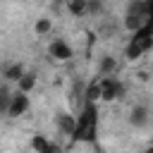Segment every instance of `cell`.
<instances>
[{"label":"cell","instance_id":"obj_5","mask_svg":"<svg viewBox=\"0 0 153 153\" xmlns=\"http://www.w3.org/2000/svg\"><path fill=\"white\" fill-rule=\"evenodd\" d=\"M22 74H24V67H22L19 62H14V65H7V67L2 69V76H5L7 81H17Z\"/></svg>","mask_w":153,"mask_h":153},{"label":"cell","instance_id":"obj_9","mask_svg":"<svg viewBox=\"0 0 153 153\" xmlns=\"http://www.w3.org/2000/svg\"><path fill=\"white\" fill-rule=\"evenodd\" d=\"M131 122L134 124H146L148 122V110L146 108H134L131 110Z\"/></svg>","mask_w":153,"mask_h":153},{"label":"cell","instance_id":"obj_8","mask_svg":"<svg viewBox=\"0 0 153 153\" xmlns=\"http://www.w3.org/2000/svg\"><path fill=\"white\" fill-rule=\"evenodd\" d=\"M86 5L88 0H67V10L72 14H86Z\"/></svg>","mask_w":153,"mask_h":153},{"label":"cell","instance_id":"obj_3","mask_svg":"<svg viewBox=\"0 0 153 153\" xmlns=\"http://www.w3.org/2000/svg\"><path fill=\"white\" fill-rule=\"evenodd\" d=\"M50 55H53L55 60H62V62H65V60H69V57H72V48H69L65 41H60V38H57V41H53V43H50Z\"/></svg>","mask_w":153,"mask_h":153},{"label":"cell","instance_id":"obj_6","mask_svg":"<svg viewBox=\"0 0 153 153\" xmlns=\"http://www.w3.org/2000/svg\"><path fill=\"white\" fill-rule=\"evenodd\" d=\"M115 69H117L115 57L105 55V57H103V62H100V76H110V74H115Z\"/></svg>","mask_w":153,"mask_h":153},{"label":"cell","instance_id":"obj_10","mask_svg":"<svg viewBox=\"0 0 153 153\" xmlns=\"http://www.w3.org/2000/svg\"><path fill=\"white\" fill-rule=\"evenodd\" d=\"M31 146H33L36 151H53V146H50L45 139H41V136H36V139L31 141Z\"/></svg>","mask_w":153,"mask_h":153},{"label":"cell","instance_id":"obj_2","mask_svg":"<svg viewBox=\"0 0 153 153\" xmlns=\"http://www.w3.org/2000/svg\"><path fill=\"white\" fill-rule=\"evenodd\" d=\"M26 108H29V96L24 93V91H17V93H12L10 96V103H7V115L10 117H19V115H24L26 112Z\"/></svg>","mask_w":153,"mask_h":153},{"label":"cell","instance_id":"obj_4","mask_svg":"<svg viewBox=\"0 0 153 153\" xmlns=\"http://www.w3.org/2000/svg\"><path fill=\"white\" fill-rule=\"evenodd\" d=\"M74 124H76V115H67V112H65V115L57 117V127H60L65 134H72V131H74Z\"/></svg>","mask_w":153,"mask_h":153},{"label":"cell","instance_id":"obj_7","mask_svg":"<svg viewBox=\"0 0 153 153\" xmlns=\"http://www.w3.org/2000/svg\"><path fill=\"white\" fill-rule=\"evenodd\" d=\"M17 84H19V91L29 93V91L36 86V76H33V74H22V76L17 79Z\"/></svg>","mask_w":153,"mask_h":153},{"label":"cell","instance_id":"obj_1","mask_svg":"<svg viewBox=\"0 0 153 153\" xmlns=\"http://www.w3.org/2000/svg\"><path fill=\"white\" fill-rule=\"evenodd\" d=\"M148 48H151V22L143 24V26H139V29L134 31V38H131L129 45H127V57H129V60H136V57H141L143 53H148Z\"/></svg>","mask_w":153,"mask_h":153},{"label":"cell","instance_id":"obj_11","mask_svg":"<svg viewBox=\"0 0 153 153\" xmlns=\"http://www.w3.org/2000/svg\"><path fill=\"white\" fill-rule=\"evenodd\" d=\"M50 26H53L50 19H38V22H36V33H48Z\"/></svg>","mask_w":153,"mask_h":153}]
</instances>
